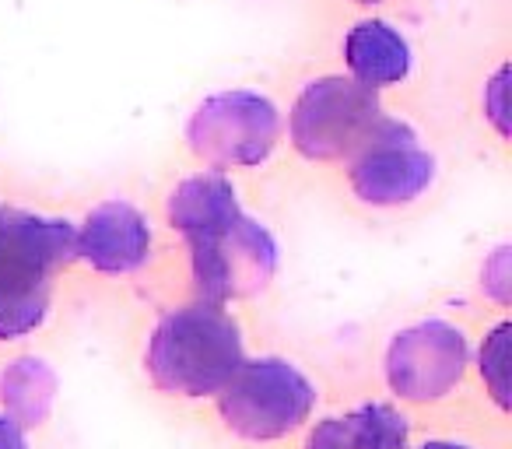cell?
I'll return each mask as SVG.
<instances>
[{"mask_svg":"<svg viewBox=\"0 0 512 449\" xmlns=\"http://www.w3.org/2000/svg\"><path fill=\"white\" fill-rule=\"evenodd\" d=\"M74 260L78 232L71 221L0 207V341L43 327L57 274Z\"/></svg>","mask_w":512,"mask_h":449,"instance_id":"1","label":"cell"},{"mask_svg":"<svg viewBox=\"0 0 512 449\" xmlns=\"http://www.w3.org/2000/svg\"><path fill=\"white\" fill-rule=\"evenodd\" d=\"M242 362L239 323L204 299L165 313L148 341L151 383L176 397H218Z\"/></svg>","mask_w":512,"mask_h":449,"instance_id":"2","label":"cell"},{"mask_svg":"<svg viewBox=\"0 0 512 449\" xmlns=\"http://www.w3.org/2000/svg\"><path fill=\"white\" fill-rule=\"evenodd\" d=\"M316 407V386L285 358H253L218 393L228 432L249 442H274L302 425Z\"/></svg>","mask_w":512,"mask_h":449,"instance_id":"3","label":"cell"},{"mask_svg":"<svg viewBox=\"0 0 512 449\" xmlns=\"http://www.w3.org/2000/svg\"><path fill=\"white\" fill-rule=\"evenodd\" d=\"M186 246L197 295L214 306L264 292L278 271V243L246 211L197 236H186Z\"/></svg>","mask_w":512,"mask_h":449,"instance_id":"4","label":"cell"},{"mask_svg":"<svg viewBox=\"0 0 512 449\" xmlns=\"http://www.w3.org/2000/svg\"><path fill=\"white\" fill-rule=\"evenodd\" d=\"M386 113L376 92L355 78H320L292 106V144L309 162H341L372 141Z\"/></svg>","mask_w":512,"mask_h":449,"instance_id":"5","label":"cell"},{"mask_svg":"<svg viewBox=\"0 0 512 449\" xmlns=\"http://www.w3.org/2000/svg\"><path fill=\"white\" fill-rule=\"evenodd\" d=\"M186 141L193 155L214 169H249L274 155L281 141V113L256 92H221L197 106Z\"/></svg>","mask_w":512,"mask_h":449,"instance_id":"6","label":"cell"},{"mask_svg":"<svg viewBox=\"0 0 512 449\" xmlns=\"http://www.w3.org/2000/svg\"><path fill=\"white\" fill-rule=\"evenodd\" d=\"M467 337L446 320H425L400 330L386 351V383L414 404H428L453 390L467 369Z\"/></svg>","mask_w":512,"mask_h":449,"instance_id":"7","label":"cell"},{"mask_svg":"<svg viewBox=\"0 0 512 449\" xmlns=\"http://www.w3.org/2000/svg\"><path fill=\"white\" fill-rule=\"evenodd\" d=\"M435 162L411 127L386 116L383 127L351 155V190L372 207H400L428 190Z\"/></svg>","mask_w":512,"mask_h":449,"instance_id":"8","label":"cell"},{"mask_svg":"<svg viewBox=\"0 0 512 449\" xmlns=\"http://www.w3.org/2000/svg\"><path fill=\"white\" fill-rule=\"evenodd\" d=\"M151 253L148 218L127 200H109L78 232V257L99 274H134Z\"/></svg>","mask_w":512,"mask_h":449,"instance_id":"9","label":"cell"},{"mask_svg":"<svg viewBox=\"0 0 512 449\" xmlns=\"http://www.w3.org/2000/svg\"><path fill=\"white\" fill-rule=\"evenodd\" d=\"M344 60L351 67V78L365 88L400 85L411 71V46L393 25L386 22H358L344 39Z\"/></svg>","mask_w":512,"mask_h":449,"instance_id":"10","label":"cell"},{"mask_svg":"<svg viewBox=\"0 0 512 449\" xmlns=\"http://www.w3.org/2000/svg\"><path fill=\"white\" fill-rule=\"evenodd\" d=\"M239 211V193L221 172H200V176L183 179L169 193V207H165L172 229H179L183 236H197L211 225L235 218Z\"/></svg>","mask_w":512,"mask_h":449,"instance_id":"11","label":"cell"},{"mask_svg":"<svg viewBox=\"0 0 512 449\" xmlns=\"http://www.w3.org/2000/svg\"><path fill=\"white\" fill-rule=\"evenodd\" d=\"M53 390V372L36 358H22L0 376V400L8 407V418H15L18 425H39L50 411Z\"/></svg>","mask_w":512,"mask_h":449,"instance_id":"12","label":"cell"},{"mask_svg":"<svg viewBox=\"0 0 512 449\" xmlns=\"http://www.w3.org/2000/svg\"><path fill=\"white\" fill-rule=\"evenodd\" d=\"M348 449H407L411 425L390 404H362L344 418Z\"/></svg>","mask_w":512,"mask_h":449,"instance_id":"13","label":"cell"},{"mask_svg":"<svg viewBox=\"0 0 512 449\" xmlns=\"http://www.w3.org/2000/svg\"><path fill=\"white\" fill-rule=\"evenodd\" d=\"M481 376L498 404H509V323L495 330L481 348Z\"/></svg>","mask_w":512,"mask_h":449,"instance_id":"14","label":"cell"},{"mask_svg":"<svg viewBox=\"0 0 512 449\" xmlns=\"http://www.w3.org/2000/svg\"><path fill=\"white\" fill-rule=\"evenodd\" d=\"M306 449H348V435H344V418H323L320 425L309 432Z\"/></svg>","mask_w":512,"mask_h":449,"instance_id":"15","label":"cell"},{"mask_svg":"<svg viewBox=\"0 0 512 449\" xmlns=\"http://www.w3.org/2000/svg\"><path fill=\"white\" fill-rule=\"evenodd\" d=\"M0 449H29L25 428L15 418H8V414H0Z\"/></svg>","mask_w":512,"mask_h":449,"instance_id":"16","label":"cell"},{"mask_svg":"<svg viewBox=\"0 0 512 449\" xmlns=\"http://www.w3.org/2000/svg\"><path fill=\"white\" fill-rule=\"evenodd\" d=\"M418 449H467V446H460V442H425Z\"/></svg>","mask_w":512,"mask_h":449,"instance_id":"17","label":"cell"},{"mask_svg":"<svg viewBox=\"0 0 512 449\" xmlns=\"http://www.w3.org/2000/svg\"><path fill=\"white\" fill-rule=\"evenodd\" d=\"M358 4H379V0H358Z\"/></svg>","mask_w":512,"mask_h":449,"instance_id":"18","label":"cell"}]
</instances>
